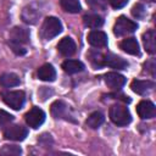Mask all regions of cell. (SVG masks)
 Returning <instances> with one entry per match:
<instances>
[{
  "label": "cell",
  "mask_w": 156,
  "mask_h": 156,
  "mask_svg": "<svg viewBox=\"0 0 156 156\" xmlns=\"http://www.w3.org/2000/svg\"><path fill=\"white\" fill-rule=\"evenodd\" d=\"M110 2L113 9H122L127 5L128 0H110Z\"/></svg>",
  "instance_id": "83f0119b"
},
{
  "label": "cell",
  "mask_w": 156,
  "mask_h": 156,
  "mask_svg": "<svg viewBox=\"0 0 156 156\" xmlns=\"http://www.w3.org/2000/svg\"><path fill=\"white\" fill-rule=\"evenodd\" d=\"M22 154V150L17 145H4L0 149V155L2 156H18Z\"/></svg>",
  "instance_id": "603a6c76"
},
{
  "label": "cell",
  "mask_w": 156,
  "mask_h": 156,
  "mask_svg": "<svg viewBox=\"0 0 156 156\" xmlns=\"http://www.w3.org/2000/svg\"><path fill=\"white\" fill-rule=\"evenodd\" d=\"M104 62L105 65H107L111 68H116V69H126L128 67V62L122 58L121 56H117L115 54H107L104 56Z\"/></svg>",
  "instance_id": "7c38bea8"
},
{
  "label": "cell",
  "mask_w": 156,
  "mask_h": 156,
  "mask_svg": "<svg viewBox=\"0 0 156 156\" xmlns=\"http://www.w3.org/2000/svg\"><path fill=\"white\" fill-rule=\"evenodd\" d=\"M28 134L27 128L22 126H10L5 129L4 132V138L7 140H13V141H21L24 140Z\"/></svg>",
  "instance_id": "8992f818"
},
{
  "label": "cell",
  "mask_w": 156,
  "mask_h": 156,
  "mask_svg": "<svg viewBox=\"0 0 156 156\" xmlns=\"http://www.w3.org/2000/svg\"><path fill=\"white\" fill-rule=\"evenodd\" d=\"M61 6L69 13H77L80 11V4L78 0H61Z\"/></svg>",
  "instance_id": "7402d4cb"
},
{
  "label": "cell",
  "mask_w": 156,
  "mask_h": 156,
  "mask_svg": "<svg viewBox=\"0 0 156 156\" xmlns=\"http://www.w3.org/2000/svg\"><path fill=\"white\" fill-rule=\"evenodd\" d=\"M143 43H144L145 50L149 54H151V55L155 54L156 52V34H155V30L150 29L146 33H144L143 34Z\"/></svg>",
  "instance_id": "9a60e30c"
},
{
  "label": "cell",
  "mask_w": 156,
  "mask_h": 156,
  "mask_svg": "<svg viewBox=\"0 0 156 156\" xmlns=\"http://www.w3.org/2000/svg\"><path fill=\"white\" fill-rule=\"evenodd\" d=\"M20 84V78L15 73H4L0 77V85L5 88H11V87H17Z\"/></svg>",
  "instance_id": "ffe728a7"
},
{
  "label": "cell",
  "mask_w": 156,
  "mask_h": 156,
  "mask_svg": "<svg viewBox=\"0 0 156 156\" xmlns=\"http://www.w3.org/2000/svg\"><path fill=\"white\" fill-rule=\"evenodd\" d=\"M38 78L45 82H52L56 78V71L51 65L45 63L38 69Z\"/></svg>",
  "instance_id": "e0dca14e"
},
{
  "label": "cell",
  "mask_w": 156,
  "mask_h": 156,
  "mask_svg": "<svg viewBox=\"0 0 156 156\" xmlns=\"http://www.w3.org/2000/svg\"><path fill=\"white\" fill-rule=\"evenodd\" d=\"M29 41V33L27 29L21 27H15L10 33V43L24 45Z\"/></svg>",
  "instance_id": "9c48e42d"
},
{
  "label": "cell",
  "mask_w": 156,
  "mask_h": 156,
  "mask_svg": "<svg viewBox=\"0 0 156 156\" xmlns=\"http://www.w3.org/2000/svg\"><path fill=\"white\" fill-rule=\"evenodd\" d=\"M88 41L94 48H105L107 45V35L101 30H91L88 34Z\"/></svg>",
  "instance_id": "8fae6325"
},
{
  "label": "cell",
  "mask_w": 156,
  "mask_h": 156,
  "mask_svg": "<svg viewBox=\"0 0 156 156\" xmlns=\"http://www.w3.org/2000/svg\"><path fill=\"white\" fill-rule=\"evenodd\" d=\"M132 15L136 18H143L145 16V7L141 4H135L132 9Z\"/></svg>",
  "instance_id": "d4e9b609"
},
{
  "label": "cell",
  "mask_w": 156,
  "mask_h": 156,
  "mask_svg": "<svg viewBox=\"0 0 156 156\" xmlns=\"http://www.w3.org/2000/svg\"><path fill=\"white\" fill-rule=\"evenodd\" d=\"M62 32V23L56 17H46L41 26V37L46 40H50L58 35Z\"/></svg>",
  "instance_id": "7a4b0ae2"
},
{
  "label": "cell",
  "mask_w": 156,
  "mask_h": 156,
  "mask_svg": "<svg viewBox=\"0 0 156 156\" xmlns=\"http://www.w3.org/2000/svg\"><path fill=\"white\" fill-rule=\"evenodd\" d=\"M89 6L94 10H104L106 7V1L105 0H87Z\"/></svg>",
  "instance_id": "4316f807"
},
{
  "label": "cell",
  "mask_w": 156,
  "mask_h": 156,
  "mask_svg": "<svg viewBox=\"0 0 156 156\" xmlns=\"http://www.w3.org/2000/svg\"><path fill=\"white\" fill-rule=\"evenodd\" d=\"M83 23L84 26L89 27V28H93V29H96V28H100L102 24H104V20L101 16L99 15H95V13H89V15H85L83 17Z\"/></svg>",
  "instance_id": "d6986e66"
},
{
  "label": "cell",
  "mask_w": 156,
  "mask_h": 156,
  "mask_svg": "<svg viewBox=\"0 0 156 156\" xmlns=\"http://www.w3.org/2000/svg\"><path fill=\"white\" fill-rule=\"evenodd\" d=\"M136 112L139 115L140 118L143 119H149V118H152L155 117L156 115V107L155 105L149 101V100H143L138 104L136 106Z\"/></svg>",
  "instance_id": "52a82bcc"
},
{
  "label": "cell",
  "mask_w": 156,
  "mask_h": 156,
  "mask_svg": "<svg viewBox=\"0 0 156 156\" xmlns=\"http://www.w3.org/2000/svg\"><path fill=\"white\" fill-rule=\"evenodd\" d=\"M145 1H149V2H152V1H155V0H145Z\"/></svg>",
  "instance_id": "f1b7e54d"
},
{
  "label": "cell",
  "mask_w": 156,
  "mask_h": 156,
  "mask_svg": "<svg viewBox=\"0 0 156 156\" xmlns=\"http://www.w3.org/2000/svg\"><path fill=\"white\" fill-rule=\"evenodd\" d=\"M76 49H77L76 43H74L73 39H71L69 37L62 38V39L58 41V44H57V50H58V52H60L62 56H65V57H69V56L74 55Z\"/></svg>",
  "instance_id": "ba28073f"
},
{
  "label": "cell",
  "mask_w": 156,
  "mask_h": 156,
  "mask_svg": "<svg viewBox=\"0 0 156 156\" xmlns=\"http://www.w3.org/2000/svg\"><path fill=\"white\" fill-rule=\"evenodd\" d=\"M154 87H155V84H154V82H151V80H139V79H135V80H133L132 84H130L132 90H133L134 93L139 94V95H145V94H147L149 91H151V90L154 89Z\"/></svg>",
  "instance_id": "5bb4252c"
},
{
  "label": "cell",
  "mask_w": 156,
  "mask_h": 156,
  "mask_svg": "<svg viewBox=\"0 0 156 156\" xmlns=\"http://www.w3.org/2000/svg\"><path fill=\"white\" fill-rule=\"evenodd\" d=\"M108 115H110L111 121L117 126H127L132 121V116H130L129 110L124 105H121V104L112 105L110 107Z\"/></svg>",
  "instance_id": "6da1fadb"
},
{
  "label": "cell",
  "mask_w": 156,
  "mask_h": 156,
  "mask_svg": "<svg viewBox=\"0 0 156 156\" xmlns=\"http://www.w3.org/2000/svg\"><path fill=\"white\" fill-rule=\"evenodd\" d=\"M62 68L68 74H74L84 69V65L78 60H66L62 63Z\"/></svg>",
  "instance_id": "ac0fdd59"
},
{
  "label": "cell",
  "mask_w": 156,
  "mask_h": 156,
  "mask_svg": "<svg viewBox=\"0 0 156 156\" xmlns=\"http://www.w3.org/2000/svg\"><path fill=\"white\" fill-rule=\"evenodd\" d=\"M51 115L55 118H63V119H71V115H69V108L68 106L61 101L57 100L51 105Z\"/></svg>",
  "instance_id": "30bf717a"
},
{
  "label": "cell",
  "mask_w": 156,
  "mask_h": 156,
  "mask_svg": "<svg viewBox=\"0 0 156 156\" xmlns=\"http://www.w3.org/2000/svg\"><path fill=\"white\" fill-rule=\"evenodd\" d=\"M136 28H138V24L135 22H133L132 20L124 16H119L113 26V33L117 37H122V35H127L135 32Z\"/></svg>",
  "instance_id": "3957f363"
},
{
  "label": "cell",
  "mask_w": 156,
  "mask_h": 156,
  "mask_svg": "<svg viewBox=\"0 0 156 156\" xmlns=\"http://www.w3.org/2000/svg\"><path fill=\"white\" fill-rule=\"evenodd\" d=\"M104 119H105L104 115L99 111H95L87 118V126L93 128V129H96L98 127H100L104 123Z\"/></svg>",
  "instance_id": "44dd1931"
},
{
  "label": "cell",
  "mask_w": 156,
  "mask_h": 156,
  "mask_svg": "<svg viewBox=\"0 0 156 156\" xmlns=\"http://www.w3.org/2000/svg\"><path fill=\"white\" fill-rule=\"evenodd\" d=\"M121 49L129 55H139V44L135 38H127L121 41Z\"/></svg>",
  "instance_id": "2e32d148"
},
{
  "label": "cell",
  "mask_w": 156,
  "mask_h": 156,
  "mask_svg": "<svg viewBox=\"0 0 156 156\" xmlns=\"http://www.w3.org/2000/svg\"><path fill=\"white\" fill-rule=\"evenodd\" d=\"M12 119H13V116L12 115H10L9 112H6L4 110H0V127L7 126Z\"/></svg>",
  "instance_id": "484cf974"
},
{
  "label": "cell",
  "mask_w": 156,
  "mask_h": 156,
  "mask_svg": "<svg viewBox=\"0 0 156 156\" xmlns=\"http://www.w3.org/2000/svg\"><path fill=\"white\" fill-rule=\"evenodd\" d=\"M4 102L10 106L13 110H20L23 107L26 101V95L22 90H15V91H7L2 94Z\"/></svg>",
  "instance_id": "277c9868"
},
{
  "label": "cell",
  "mask_w": 156,
  "mask_h": 156,
  "mask_svg": "<svg viewBox=\"0 0 156 156\" xmlns=\"http://www.w3.org/2000/svg\"><path fill=\"white\" fill-rule=\"evenodd\" d=\"M105 83L111 89H119L126 84V77L117 72H108L105 76Z\"/></svg>",
  "instance_id": "4fadbf2b"
},
{
  "label": "cell",
  "mask_w": 156,
  "mask_h": 156,
  "mask_svg": "<svg viewBox=\"0 0 156 156\" xmlns=\"http://www.w3.org/2000/svg\"><path fill=\"white\" fill-rule=\"evenodd\" d=\"M24 118H26L27 124H28L29 127H32V128L35 129V128L40 127V126L44 123V121H45V113H44V111H43L41 108H39V107H32V108L26 113Z\"/></svg>",
  "instance_id": "5b68a950"
},
{
  "label": "cell",
  "mask_w": 156,
  "mask_h": 156,
  "mask_svg": "<svg viewBox=\"0 0 156 156\" xmlns=\"http://www.w3.org/2000/svg\"><path fill=\"white\" fill-rule=\"evenodd\" d=\"M89 57H90L91 63L95 67H101V66L105 65V62H104V55L100 54V52H95V51L94 52H90L89 54Z\"/></svg>",
  "instance_id": "cb8c5ba5"
}]
</instances>
